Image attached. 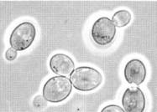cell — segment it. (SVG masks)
I'll use <instances>...</instances> for the list:
<instances>
[{
    "mask_svg": "<svg viewBox=\"0 0 157 112\" xmlns=\"http://www.w3.org/2000/svg\"><path fill=\"white\" fill-rule=\"evenodd\" d=\"M70 81L76 90L87 92L99 86L103 81V76L99 71L94 68L81 66L71 73Z\"/></svg>",
    "mask_w": 157,
    "mask_h": 112,
    "instance_id": "1",
    "label": "cell"
},
{
    "mask_svg": "<svg viewBox=\"0 0 157 112\" xmlns=\"http://www.w3.org/2000/svg\"><path fill=\"white\" fill-rule=\"evenodd\" d=\"M72 85L66 76H53L44 85L42 94L46 101L59 103L71 95Z\"/></svg>",
    "mask_w": 157,
    "mask_h": 112,
    "instance_id": "2",
    "label": "cell"
},
{
    "mask_svg": "<svg viewBox=\"0 0 157 112\" xmlns=\"http://www.w3.org/2000/svg\"><path fill=\"white\" fill-rule=\"evenodd\" d=\"M36 29L32 23L23 22L17 25L11 33L10 44L17 51H23L30 47L35 40Z\"/></svg>",
    "mask_w": 157,
    "mask_h": 112,
    "instance_id": "3",
    "label": "cell"
},
{
    "mask_svg": "<svg viewBox=\"0 0 157 112\" xmlns=\"http://www.w3.org/2000/svg\"><path fill=\"white\" fill-rule=\"evenodd\" d=\"M116 35V26L112 19L108 17H101L93 23L91 29V36L97 45L105 46L111 44Z\"/></svg>",
    "mask_w": 157,
    "mask_h": 112,
    "instance_id": "4",
    "label": "cell"
},
{
    "mask_svg": "<svg viewBox=\"0 0 157 112\" xmlns=\"http://www.w3.org/2000/svg\"><path fill=\"white\" fill-rule=\"evenodd\" d=\"M122 106L125 112H144L146 99L141 89L137 86L126 89L122 96Z\"/></svg>",
    "mask_w": 157,
    "mask_h": 112,
    "instance_id": "5",
    "label": "cell"
},
{
    "mask_svg": "<svg viewBox=\"0 0 157 112\" xmlns=\"http://www.w3.org/2000/svg\"><path fill=\"white\" fill-rule=\"evenodd\" d=\"M124 78L130 85H140L146 78L147 71L144 64L139 59H133L126 64L124 67Z\"/></svg>",
    "mask_w": 157,
    "mask_h": 112,
    "instance_id": "6",
    "label": "cell"
},
{
    "mask_svg": "<svg viewBox=\"0 0 157 112\" xmlns=\"http://www.w3.org/2000/svg\"><path fill=\"white\" fill-rule=\"evenodd\" d=\"M50 68L54 74L58 76H67L74 70L75 64L72 59L65 54H56L51 58Z\"/></svg>",
    "mask_w": 157,
    "mask_h": 112,
    "instance_id": "7",
    "label": "cell"
},
{
    "mask_svg": "<svg viewBox=\"0 0 157 112\" xmlns=\"http://www.w3.org/2000/svg\"><path fill=\"white\" fill-rule=\"evenodd\" d=\"M132 15L129 11L126 9H121L115 12L113 15L112 21L114 23V25L121 28L128 25L129 22L131 21Z\"/></svg>",
    "mask_w": 157,
    "mask_h": 112,
    "instance_id": "8",
    "label": "cell"
},
{
    "mask_svg": "<svg viewBox=\"0 0 157 112\" xmlns=\"http://www.w3.org/2000/svg\"><path fill=\"white\" fill-rule=\"evenodd\" d=\"M33 106H35V108H38V109H41V108H44V107H45V106H47L46 100H45V99L44 98V96H35V99H33Z\"/></svg>",
    "mask_w": 157,
    "mask_h": 112,
    "instance_id": "9",
    "label": "cell"
},
{
    "mask_svg": "<svg viewBox=\"0 0 157 112\" xmlns=\"http://www.w3.org/2000/svg\"><path fill=\"white\" fill-rule=\"evenodd\" d=\"M101 112H125L122 107L117 105H109L103 107Z\"/></svg>",
    "mask_w": 157,
    "mask_h": 112,
    "instance_id": "10",
    "label": "cell"
},
{
    "mask_svg": "<svg viewBox=\"0 0 157 112\" xmlns=\"http://www.w3.org/2000/svg\"><path fill=\"white\" fill-rule=\"evenodd\" d=\"M18 53H17L16 49H14L12 47H10V49H7V51L5 52V58H6L7 60L9 61H13L14 60L17 58Z\"/></svg>",
    "mask_w": 157,
    "mask_h": 112,
    "instance_id": "11",
    "label": "cell"
}]
</instances>
